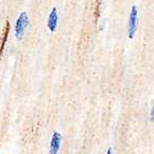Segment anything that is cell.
I'll return each instance as SVG.
<instances>
[{
	"label": "cell",
	"mask_w": 154,
	"mask_h": 154,
	"mask_svg": "<svg viewBox=\"0 0 154 154\" xmlns=\"http://www.w3.org/2000/svg\"><path fill=\"white\" fill-rule=\"evenodd\" d=\"M57 23H58V14H57V9L54 7V8H52L49 20H48V28L51 32H54L56 30Z\"/></svg>",
	"instance_id": "277c9868"
},
{
	"label": "cell",
	"mask_w": 154,
	"mask_h": 154,
	"mask_svg": "<svg viewBox=\"0 0 154 154\" xmlns=\"http://www.w3.org/2000/svg\"><path fill=\"white\" fill-rule=\"evenodd\" d=\"M138 27V9L137 5H133L128 17V38L133 39Z\"/></svg>",
	"instance_id": "7a4b0ae2"
},
{
	"label": "cell",
	"mask_w": 154,
	"mask_h": 154,
	"mask_svg": "<svg viewBox=\"0 0 154 154\" xmlns=\"http://www.w3.org/2000/svg\"><path fill=\"white\" fill-rule=\"evenodd\" d=\"M107 154H112V149L111 148H109L108 151H107Z\"/></svg>",
	"instance_id": "52a82bcc"
},
{
	"label": "cell",
	"mask_w": 154,
	"mask_h": 154,
	"mask_svg": "<svg viewBox=\"0 0 154 154\" xmlns=\"http://www.w3.org/2000/svg\"><path fill=\"white\" fill-rule=\"evenodd\" d=\"M151 119L154 121V106H153V108H152V110H151Z\"/></svg>",
	"instance_id": "8992f818"
},
{
	"label": "cell",
	"mask_w": 154,
	"mask_h": 154,
	"mask_svg": "<svg viewBox=\"0 0 154 154\" xmlns=\"http://www.w3.org/2000/svg\"><path fill=\"white\" fill-rule=\"evenodd\" d=\"M9 27H10V23L7 22L5 23V30H3V35L1 37V43H0V58H1V54L3 52V48H5V44L7 42V38H8V33H9Z\"/></svg>",
	"instance_id": "5b68a950"
},
{
	"label": "cell",
	"mask_w": 154,
	"mask_h": 154,
	"mask_svg": "<svg viewBox=\"0 0 154 154\" xmlns=\"http://www.w3.org/2000/svg\"><path fill=\"white\" fill-rule=\"evenodd\" d=\"M60 142H62V135L57 131L53 133L51 144H50V154H57L60 149Z\"/></svg>",
	"instance_id": "3957f363"
},
{
	"label": "cell",
	"mask_w": 154,
	"mask_h": 154,
	"mask_svg": "<svg viewBox=\"0 0 154 154\" xmlns=\"http://www.w3.org/2000/svg\"><path fill=\"white\" fill-rule=\"evenodd\" d=\"M29 24V17L28 14L26 12H21L20 16L16 20L15 27H14V31H15V37L16 39L21 40L24 36V32H25V29L27 28V26Z\"/></svg>",
	"instance_id": "6da1fadb"
}]
</instances>
